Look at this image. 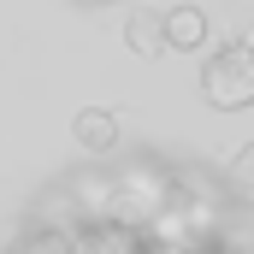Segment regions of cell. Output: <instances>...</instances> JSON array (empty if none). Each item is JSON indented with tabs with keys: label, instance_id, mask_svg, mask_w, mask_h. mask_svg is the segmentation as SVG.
<instances>
[{
	"label": "cell",
	"instance_id": "obj_1",
	"mask_svg": "<svg viewBox=\"0 0 254 254\" xmlns=\"http://www.w3.org/2000/svg\"><path fill=\"white\" fill-rule=\"evenodd\" d=\"M201 95L219 107V113H237V107H254V48L231 42L225 54L201 65Z\"/></svg>",
	"mask_w": 254,
	"mask_h": 254
},
{
	"label": "cell",
	"instance_id": "obj_2",
	"mask_svg": "<svg viewBox=\"0 0 254 254\" xmlns=\"http://www.w3.org/2000/svg\"><path fill=\"white\" fill-rule=\"evenodd\" d=\"M71 136H77L83 154H113V148H119V113H107V107H83V113L71 119Z\"/></svg>",
	"mask_w": 254,
	"mask_h": 254
},
{
	"label": "cell",
	"instance_id": "obj_3",
	"mask_svg": "<svg viewBox=\"0 0 254 254\" xmlns=\"http://www.w3.org/2000/svg\"><path fill=\"white\" fill-rule=\"evenodd\" d=\"M125 48L136 60H160L166 54V24H160V12H148V6H136L125 18Z\"/></svg>",
	"mask_w": 254,
	"mask_h": 254
},
{
	"label": "cell",
	"instance_id": "obj_4",
	"mask_svg": "<svg viewBox=\"0 0 254 254\" xmlns=\"http://www.w3.org/2000/svg\"><path fill=\"white\" fill-rule=\"evenodd\" d=\"M160 24H166V48H184V54H190V48L207 42V12L190 6V0L172 6V12H160Z\"/></svg>",
	"mask_w": 254,
	"mask_h": 254
},
{
	"label": "cell",
	"instance_id": "obj_5",
	"mask_svg": "<svg viewBox=\"0 0 254 254\" xmlns=\"http://www.w3.org/2000/svg\"><path fill=\"white\" fill-rule=\"evenodd\" d=\"M225 178H231V190H237V195H254V142H249V148H237V160H231Z\"/></svg>",
	"mask_w": 254,
	"mask_h": 254
}]
</instances>
